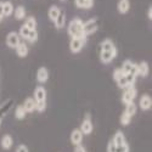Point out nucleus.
Listing matches in <instances>:
<instances>
[{"mask_svg": "<svg viewBox=\"0 0 152 152\" xmlns=\"http://www.w3.org/2000/svg\"><path fill=\"white\" fill-rule=\"evenodd\" d=\"M16 54L18 57H26L28 55V46L26 43H20L17 46H16Z\"/></svg>", "mask_w": 152, "mask_h": 152, "instance_id": "nucleus-21", "label": "nucleus"}, {"mask_svg": "<svg viewBox=\"0 0 152 152\" xmlns=\"http://www.w3.org/2000/svg\"><path fill=\"white\" fill-rule=\"evenodd\" d=\"M112 141L115 142V145H116V146H119V145H123V144H125V142H126L125 136H124V134H123L122 132H117V133L115 134V136H113Z\"/></svg>", "mask_w": 152, "mask_h": 152, "instance_id": "nucleus-24", "label": "nucleus"}, {"mask_svg": "<svg viewBox=\"0 0 152 152\" xmlns=\"http://www.w3.org/2000/svg\"><path fill=\"white\" fill-rule=\"evenodd\" d=\"M74 152H86V151H85V148H84L82 145H78V146H75Z\"/></svg>", "mask_w": 152, "mask_h": 152, "instance_id": "nucleus-36", "label": "nucleus"}, {"mask_svg": "<svg viewBox=\"0 0 152 152\" xmlns=\"http://www.w3.org/2000/svg\"><path fill=\"white\" fill-rule=\"evenodd\" d=\"M16 152H29V151L26 145H18L16 148Z\"/></svg>", "mask_w": 152, "mask_h": 152, "instance_id": "nucleus-35", "label": "nucleus"}, {"mask_svg": "<svg viewBox=\"0 0 152 152\" xmlns=\"http://www.w3.org/2000/svg\"><path fill=\"white\" fill-rule=\"evenodd\" d=\"M85 43H86V37H83V38H72L71 43H69V50L73 54H77V53H79L80 50L84 48Z\"/></svg>", "mask_w": 152, "mask_h": 152, "instance_id": "nucleus-4", "label": "nucleus"}, {"mask_svg": "<svg viewBox=\"0 0 152 152\" xmlns=\"http://www.w3.org/2000/svg\"><path fill=\"white\" fill-rule=\"evenodd\" d=\"M136 94H137V90L136 88L133 85V86H129V88H125L123 94H122V102L123 104H129V102H133L136 97Z\"/></svg>", "mask_w": 152, "mask_h": 152, "instance_id": "nucleus-3", "label": "nucleus"}, {"mask_svg": "<svg viewBox=\"0 0 152 152\" xmlns=\"http://www.w3.org/2000/svg\"><path fill=\"white\" fill-rule=\"evenodd\" d=\"M116 56H117V51H101L100 53V60L102 63H110Z\"/></svg>", "mask_w": 152, "mask_h": 152, "instance_id": "nucleus-13", "label": "nucleus"}, {"mask_svg": "<svg viewBox=\"0 0 152 152\" xmlns=\"http://www.w3.org/2000/svg\"><path fill=\"white\" fill-rule=\"evenodd\" d=\"M74 4L79 9L89 10L94 6V0H74Z\"/></svg>", "mask_w": 152, "mask_h": 152, "instance_id": "nucleus-19", "label": "nucleus"}, {"mask_svg": "<svg viewBox=\"0 0 152 152\" xmlns=\"http://www.w3.org/2000/svg\"><path fill=\"white\" fill-rule=\"evenodd\" d=\"M139 106L142 111H147L151 108L152 106V99L150 95H142L140 97V101H139Z\"/></svg>", "mask_w": 152, "mask_h": 152, "instance_id": "nucleus-11", "label": "nucleus"}, {"mask_svg": "<svg viewBox=\"0 0 152 152\" xmlns=\"http://www.w3.org/2000/svg\"><path fill=\"white\" fill-rule=\"evenodd\" d=\"M107 152H116V145H115V142H113L112 140L107 145Z\"/></svg>", "mask_w": 152, "mask_h": 152, "instance_id": "nucleus-34", "label": "nucleus"}, {"mask_svg": "<svg viewBox=\"0 0 152 152\" xmlns=\"http://www.w3.org/2000/svg\"><path fill=\"white\" fill-rule=\"evenodd\" d=\"M46 108V100L44 101H35V110L38 112H44Z\"/></svg>", "mask_w": 152, "mask_h": 152, "instance_id": "nucleus-30", "label": "nucleus"}, {"mask_svg": "<svg viewBox=\"0 0 152 152\" xmlns=\"http://www.w3.org/2000/svg\"><path fill=\"white\" fill-rule=\"evenodd\" d=\"M150 72V67L147 65V62H140L136 65V75H140V77H146Z\"/></svg>", "mask_w": 152, "mask_h": 152, "instance_id": "nucleus-12", "label": "nucleus"}, {"mask_svg": "<svg viewBox=\"0 0 152 152\" xmlns=\"http://www.w3.org/2000/svg\"><path fill=\"white\" fill-rule=\"evenodd\" d=\"M61 1H63V0H61Z\"/></svg>", "mask_w": 152, "mask_h": 152, "instance_id": "nucleus-39", "label": "nucleus"}, {"mask_svg": "<svg viewBox=\"0 0 152 152\" xmlns=\"http://www.w3.org/2000/svg\"><path fill=\"white\" fill-rule=\"evenodd\" d=\"M4 15H3V1H0V22H1Z\"/></svg>", "mask_w": 152, "mask_h": 152, "instance_id": "nucleus-37", "label": "nucleus"}, {"mask_svg": "<svg viewBox=\"0 0 152 152\" xmlns=\"http://www.w3.org/2000/svg\"><path fill=\"white\" fill-rule=\"evenodd\" d=\"M54 24H55V27L57 29H62L63 27H65V24H66V14L63 11H60V14L58 16L56 17V20L54 21Z\"/></svg>", "mask_w": 152, "mask_h": 152, "instance_id": "nucleus-16", "label": "nucleus"}, {"mask_svg": "<svg viewBox=\"0 0 152 152\" xmlns=\"http://www.w3.org/2000/svg\"><path fill=\"white\" fill-rule=\"evenodd\" d=\"M26 115H27V112H26V110H24V107L22 105L16 107V110H15V117L17 119H23L24 117H26Z\"/></svg>", "mask_w": 152, "mask_h": 152, "instance_id": "nucleus-29", "label": "nucleus"}, {"mask_svg": "<svg viewBox=\"0 0 152 152\" xmlns=\"http://www.w3.org/2000/svg\"><path fill=\"white\" fill-rule=\"evenodd\" d=\"M82 140H83V133L80 132V129H74L71 133V142L74 146H78L82 144Z\"/></svg>", "mask_w": 152, "mask_h": 152, "instance_id": "nucleus-10", "label": "nucleus"}, {"mask_svg": "<svg viewBox=\"0 0 152 152\" xmlns=\"http://www.w3.org/2000/svg\"><path fill=\"white\" fill-rule=\"evenodd\" d=\"M68 35L71 38H83L86 37L83 33V21L80 18H74L69 22L68 28H67Z\"/></svg>", "mask_w": 152, "mask_h": 152, "instance_id": "nucleus-1", "label": "nucleus"}, {"mask_svg": "<svg viewBox=\"0 0 152 152\" xmlns=\"http://www.w3.org/2000/svg\"><path fill=\"white\" fill-rule=\"evenodd\" d=\"M49 79V71L45 67H40L37 71V80L39 83H45Z\"/></svg>", "mask_w": 152, "mask_h": 152, "instance_id": "nucleus-15", "label": "nucleus"}, {"mask_svg": "<svg viewBox=\"0 0 152 152\" xmlns=\"http://www.w3.org/2000/svg\"><path fill=\"white\" fill-rule=\"evenodd\" d=\"M14 5H12V3L10 1H3V15L4 17H9L11 16L12 14H14Z\"/></svg>", "mask_w": 152, "mask_h": 152, "instance_id": "nucleus-22", "label": "nucleus"}, {"mask_svg": "<svg viewBox=\"0 0 152 152\" xmlns=\"http://www.w3.org/2000/svg\"><path fill=\"white\" fill-rule=\"evenodd\" d=\"M123 75H124V72L122 71V68H117V69L113 71V79H115L116 82H117L119 78H122Z\"/></svg>", "mask_w": 152, "mask_h": 152, "instance_id": "nucleus-32", "label": "nucleus"}, {"mask_svg": "<svg viewBox=\"0 0 152 152\" xmlns=\"http://www.w3.org/2000/svg\"><path fill=\"white\" fill-rule=\"evenodd\" d=\"M93 129H94L93 122H91V119H90V116L88 115V116L84 118V121L82 122V125H80V132L83 133V135H89V134H91Z\"/></svg>", "mask_w": 152, "mask_h": 152, "instance_id": "nucleus-8", "label": "nucleus"}, {"mask_svg": "<svg viewBox=\"0 0 152 152\" xmlns=\"http://www.w3.org/2000/svg\"><path fill=\"white\" fill-rule=\"evenodd\" d=\"M60 9L56 6V5H53V6H50V9H49V11H48V16H49V18L53 22L56 20V17L58 16V14H60Z\"/></svg>", "mask_w": 152, "mask_h": 152, "instance_id": "nucleus-26", "label": "nucleus"}, {"mask_svg": "<svg viewBox=\"0 0 152 152\" xmlns=\"http://www.w3.org/2000/svg\"><path fill=\"white\" fill-rule=\"evenodd\" d=\"M136 110H137V107H136V105L134 104V101H133V102H129V104L125 105V111L124 112L126 113V115H129L130 117H133L136 113Z\"/></svg>", "mask_w": 152, "mask_h": 152, "instance_id": "nucleus-27", "label": "nucleus"}, {"mask_svg": "<svg viewBox=\"0 0 152 152\" xmlns=\"http://www.w3.org/2000/svg\"><path fill=\"white\" fill-rule=\"evenodd\" d=\"M116 152H129V146L128 144H123L119 146H116Z\"/></svg>", "mask_w": 152, "mask_h": 152, "instance_id": "nucleus-33", "label": "nucleus"}, {"mask_svg": "<svg viewBox=\"0 0 152 152\" xmlns=\"http://www.w3.org/2000/svg\"><path fill=\"white\" fill-rule=\"evenodd\" d=\"M97 31V22L95 18H91L86 22H83V33L85 35H90Z\"/></svg>", "mask_w": 152, "mask_h": 152, "instance_id": "nucleus-6", "label": "nucleus"}, {"mask_svg": "<svg viewBox=\"0 0 152 152\" xmlns=\"http://www.w3.org/2000/svg\"><path fill=\"white\" fill-rule=\"evenodd\" d=\"M101 51H117V49L111 39H105L101 43Z\"/></svg>", "mask_w": 152, "mask_h": 152, "instance_id": "nucleus-18", "label": "nucleus"}, {"mask_svg": "<svg viewBox=\"0 0 152 152\" xmlns=\"http://www.w3.org/2000/svg\"><path fill=\"white\" fill-rule=\"evenodd\" d=\"M14 15H15V18L18 21L26 18V9H24V6H17L14 10Z\"/></svg>", "mask_w": 152, "mask_h": 152, "instance_id": "nucleus-25", "label": "nucleus"}, {"mask_svg": "<svg viewBox=\"0 0 152 152\" xmlns=\"http://www.w3.org/2000/svg\"><path fill=\"white\" fill-rule=\"evenodd\" d=\"M0 144H1V147H3L4 150H9V148H11L12 144H14V140H12L11 135L6 134V135H4V136L1 137V141H0Z\"/></svg>", "mask_w": 152, "mask_h": 152, "instance_id": "nucleus-23", "label": "nucleus"}, {"mask_svg": "<svg viewBox=\"0 0 152 152\" xmlns=\"http://www.w3.org/2000/svg\"><path fill=\"white\" fill-rule=\"evenodd\" d=\"M129 9H130V1L129 0H119L118 1L117 10H118L119 14H122V15L126 14V12L129 11Z\"/></svg>", "mask_w": 152, "mask_h": 152, "instance_id": "nucleus-17", "label": "nucleus"}, {"mask_svg": "<svg viewBox=\"0 0 152 152\" xmlns=\"http://www.w3.org/2000/svg\"><path fill=\"white\" fill-rule=\"evenodd\" d=\"M124 74H134L136 75V63H134L130 60H125L123 62V66L121 67Z\"/></svg>", "mask_w": 152, "mask_h": 152, "instance_id": "nucleus-9", "label": "nucleus"}, {"mask_svg": "<svg viewBox=\"0 0 152 152\" xmlns=\"http://www.w3.org/2000/svg\"><path fill=\"white\" fill-rule=\"evenodd\" d=\"M136 80V75L134 74H124L122 78H119L117 80V84L121 89H125V88H129V86H133L134 83Z\"/></svg>", "mask_w": 152, "mask_h": 152, "instance_id": "nucleus-5", "label": "nucleus"}, {"mask_svg": "<svg viewBox=\"0 0 152 152\" xmlns=\"http://www.w3.org/2000/svg\"><path fill=\"white\" fill-rule=\"evenodd\" d=\"M130 119H132V117L129 115H126L125 112H123L122 116H121V124L122 125H128L130 123Z\"/></svg>", "mask_w": 152, "mask_h": 152, "instance_id": "nucleus-31", "label": "nucleus"}, {"mask_svg": "<svg viewBox=\"0 0 152 152\" xmlns=\"http://www.w3.org/2000/svg\"><path fill=\"white\" fill-rule=\"evenodd\" d=\"M147 17H148V20H152V9H151V6L147 10Z\"/></svg>", "mask_w": 152, "mask_h": 152, "instance_id": "nucleus-38", "label": "nucleus"}, {"mask_svg": "<svg viewBox=\"0 0 152 152\" xmlns=\"http://www.w3.org/2000/svg\"><path fill=\"white\" fill-rule=\"evenodd\" d=\"M35 101H44L46 100V90L44 86H37L34 89V97Z\"/></svg>", "mask_w": 152, "mask_h": 152, "instance_id": "nucleus-14", "label": "nucleus"}, {"mask_svg": "<svg viewBox=\"0 0 152 152\" xmlns=\"http://www.w3.org/2000/svg\"><path fill=\"white\" fill-rule=\"evenodd\" d=\"M21 43V39H20V35L16 33V32H10L6 37V44L9 48L11 49H16V46Z\"/></svg>", "mask_w": 152, "mask_h": 152, "instance_id": "nucleus-7", "label": "nucleus"}, {"mask_svg": "<svg viewBox=\"0 0 152 152\" xmlns=\"http://www.w3.org/2000/svg\"><path fill=\"white\" fill-rule=\"evenodd\" d=\"M22 106L24 107V110H26L27 113H31V112L35 111V100L33 97H27L26 100H24Z\"/></svg>", "mask_w": 152, "mask_h": 152, "instance_id": "nucleus-20", "label": "nucleus"}, {"mask_svg": "<svg viewBox=\"0 0 152 152\" xmlns=\"http://www.w3.org/2000/svg\"><path fill=\"white\" fill-rule=\"evenodd\" d=\"M24 26L29 29H37V20L33 16H29L24 20Z\"/></svg>", "mask_w": 152, "mask_h": 152, "instance_id": "nucleus-28", "label": "nucleus"}, {"mask_svg": "<svg viewBox=\"0 0 152 152\" xmlns=\"http://www.w3.org/2000/svg\"><path fill=\"white\" fill-rule=\"evenodd\" d=\"M18 35L22 37L23 39H26L31 43H34L38 40V33H37V29H29L27 28L26 26H23L20 28V32H18Z\"/></svg>", "mask_w": 152, "mask_h": 152, "instance_id": "nucleus-2", "label": "nucleus"}]
</instances>
